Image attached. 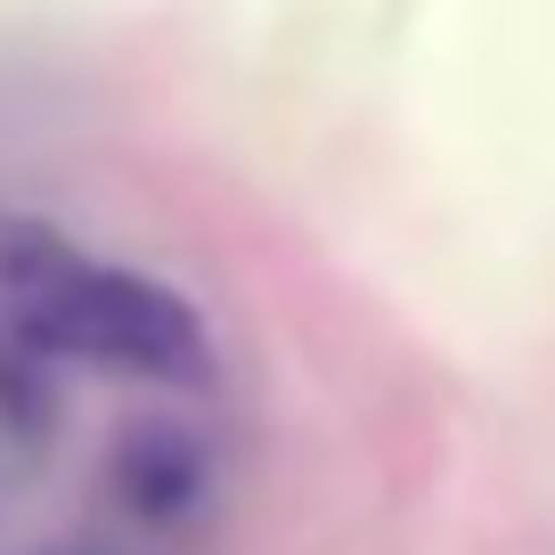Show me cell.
Instances as JSON below:
<instances>
[{"instance_id":"cell-1","label":"cell","mask_w":555,"mask_h":555,"mask_svg":"<svg viewBox=\"0 0 555 555\" xmlns=\"http://www.w3.org/2000/svg\"><path fill=\"white\" fill-rule=\"evenodd\" d=\"M212 482H221V457H212V441L196 434V425H180V416L131 425L115 466H106V490H115V506L139 531H189L212 506Z\"/></svg>"}]
</instances>
